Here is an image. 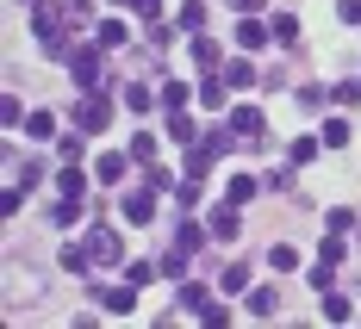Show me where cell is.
<instances>
[{"mask_svg":"<svg viewBox=\"0 0 361 329\" xmlns=\"http://www.w3.org/2000/svg\"><path fill=\"white\" fill-rule=\"evenodd\" d=\"M100 298H106V311H131V286H112V292L100 286Z\"/></svg>","mask_w":361,"mask_h":329,"instance_id":"obj_7","label":"cell"},{"mask_svg":"<svg viewBox=\"0 0 361 329\" xmlns=\"http://www.w3.org/2000/svg\"><path fill=\"white\" fill-rule=\"evenodd\" d=\"M125 218L149 224V218H156V193H131V199H125Z\"/></svg>","mask_w":361,"mask_h":329,"instance_id":"obj_3","label":"cell"},{"mask_svg":"<svg viewBox=\"0 0 361 329\" xmlns=\"http://www.w3.org/2000/svg\"><path fill=\"white\" fill-rule=\"evenodd\" d=\"M237 44H243V50H262V44H268V32H262L255 19H243V32H237Z\"/></svg>","mask_w":361,"mask_h":329,"instance_id":"obj_5","label":"cell"},{"mask_svg":"<svg viewBox=\"0 0 361 329\" xmlns=\"http://www.w3.org/2000/svg\"><path fill=\"white\" fill-rule=\"evenodd\" d=\"M274 37L281 44H299V19H274Z\"/></svg>","mask_w":361,"mask_h":329,"instance_id":"obj_13","label":"cell"},{"mask_svg":"<svg viewBox=\"0 0 361 329\" xmlns=\"http://www.w3.org/2000/svg\"><path fill=\"white\" fill-rule=\"evenodd\" d=\"M231 6H237V13H255V6H262V0H231Z\"/></svg>","mask_w":361,"mask_h":329,"instance_id":"obj_14","label":"cell"},{"mask_svg":"<svg viewBox=\"0 0 361 329\" xmlns=\"http://www.w3.org/2000/svg\"><path fill=\"white\" fill-rule=\"evenodd\" d=\"M106 118H112L106 100H87V106H81V131H106Z\"/></svg>","mask_w":361,"mask_h":329,"instance_id":"obj_4","label":"cell"},{"mask_svg":"<svg viewBox=\"0 0 361 329\" xmlns=\"http://www.w3.org/2000/svg\"><path fill=\"white\" fill-rule=\"evenodd\" d=\"M100 50H106V44H94V50H75V56H69V69H75V81H81V87L100 75Z\"/></svg>","mask_w":361,"mask_h":329,"instance_id":"obj_2","label":"cell"},{"mask_svg":"<svg viewBox=\"0 0 361 329\" xmlns=\"http://www.w3.org/2000/svg\"><path fill=\"white\" fill-rule=\"evenodd\" d=\"M200 100H206V112H218V106H224V87H218V81H206V87H200Z\"/></svg>","mask_w":361,"mask_h":329,"instance_id":"obj_12","label":"cell"},{"mask_svg":"<svg viewBox=\"0 0 361 329\" xmlns=\"http://www.w3.org/2000/svg\"><path fill=\"white\" fill-rule=\"evenodd\" d=\"M268 261H274V267L287 273V267H299V249H293V243H281V249H268Z\"/></svg>","mask_w":361,"mask_h":329,"instance_id":"obj_8","label":"cell"},{"mask_svg":"<svg viewBox=\"0 0 361 329\" xmlns=\"http://www.w3.org/2000/svg\"><path fill=\"white\" fill-rule=\"evenodd\" d=\"M87 255L100 261V267H112V261L125 255V249H118V236H112V230H94V236H87Z\"/></svg>","mask_w":361,"mask_h":329,"instance_id":"obj_1","label":"cell"},{"mask_svg":"<svg viewBox=\"0 0 361 329\" xmlns=\"http://www.w3.org/2000/svg\"><path fill=\"white\" fill-rule=\"evenodd\" d=\"M243 199H255V174H237L231 181V205H243Z\"/></svg>","mask_w":361,"mask_h":329,"instance_id":"obj_6","label":"cell"},{"mask_svg":"<svg viewBox=\"0 0 361 329\" xmlns=\"http://www.w3.org/2000/svg\"><path fill=\"white\" fill-rule=\"evenodd\" d=\"M25 131H32V137H50V131H56V118H50V112H32V118H25Z\"/></svg>","mask_w":361,"mask_h":329,"instance_id":"obj_9","label":"cell"},{"mask_svg":"<svg viewBox=\"0 0 361 329\" xmlns=\"http://www.w3.org/2000/svg\"><path fill=\"white\" fill-rule=\"evenodd\" d=\"M94 44H106V50H118V44H125V25H100V32H94Z\"/></svg>","mask_w":361,"mask_h":329,"instance_id":"obj_10","label":"cell"},{"mask_svg":"<svg viewBox=\"0 0 361 329\" xmlns=\"http://www.w3.org/2000/svg\"><path fill=\"white\" fill-rule=\"evenodd\" d=\"M324 317H330V323H343V317H349V298L330 292V298H324Z\"/></svg>","mask_w":361,"mask_h":329,"instance_id":"obj_11","label":"cell"}]
</instances>
